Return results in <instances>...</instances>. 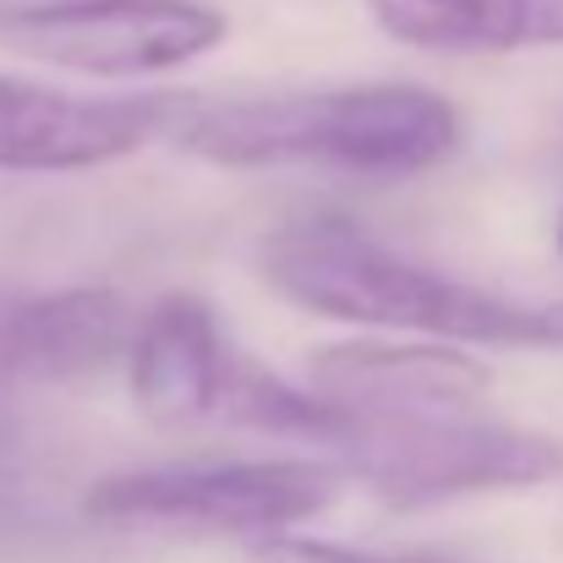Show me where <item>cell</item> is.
Instances as JSON below:
<instances>
[{"instance_id": "cell-1", "label": "cell", "mask_w": 563, "mask_h": 563, "mask_svg": "<svg viewBox=\"0 0 563 563\" xmlns=\"http://www.w3.org/2000/svg\"><path fill=\"white\" fill-rule=\"evenodd\" d=\"M263 279L301 312L367 323L383 334H416L438 345H493V351H553L563 323L553 307H520L443 268H427L383 246L351 219L318 213L279 224L257 252Z\"/></svg>"}, {"instance_id": "cell-2", "label": "cell", "mask_w": 563, "mask_h": 563, "mask_svg": "<svg viewBox=\"0 0 563 563\" xmlns=\"http://www.w3.org/2000/svg\"><path fill=\"white\" fill-rule=\"evenodd\" d=\"M460 143V110L416 82H362L318 93H274L235 104H197L176 148L224 170L323 165L345 176L405 181L443 165Z\"/></svg>"}, {"instance_id": "cell-6", "label": "cell", "mask_w": 563, "mask_h": 563, "mask_svg": "<svg viewBox=\"0 0 563 563\" xmlns=\"http://www.w3.org/2000/svg\"><path fill=\"white\" fill-rule=\"evenodd\" d=\"M197 104L176 93L93 99L22 77H0V170L66 176L132 159L154 137H176Z\"/></svg>"}, {"instance_id": "cell-13", "label": "cell", "mask_w": 563, "mask_h": 563, "mask_svg": "<svg viewBox=\"0 0 563 563\" xmlns=\"http://www.w3.org/2000/svg\"><path fill=\"white\" fill-rule=\"evenodd\" d=\"M559 246H563V219H559Z\"/></svg>"}, {"instance_id": "cell-5", "label": "cell", "mask_w": 563, "mask_h": 563, "mask_svg": "<svg viewBox=\"0 0 563 563\" xmlns=\"http://www.w3.org/2000/svg\"><path fill=\"white\" fill-rule=\"evenodd\" d=\"M230 33L208 0H33L0 5V49L104 82L170 77Z\"/></svg>"}, {"instance_id": "cell-11", "label": "cell", "mask_w": 563, "mask_h": 563, "mask_svg": "<svg viewBox=\"0 0 563 563\" xmlns=\"http://www.w3.org/2000/svg\"><path fill=\"white\" fill-rule=\"evenodd\" d=\"M263 563H438V559H399V553H367V548H340L318 537H274L257 542Z\"/></svg>"}, {"instance_id": "cell-10", "label": "cell", "mask_w": 563, "mask_h": 563, "mask_svg": "<svg viewBox=\"0 0 563 563\" xmlns=\"http://www.w3.org/2000/svg\"><path fill=\"white\" fill-rule=\"evenodd\" d=\"M373 22L432 55H520L559 49L563 0H367Z\"/></svg>"}, {"instance_id": "cell-3", "label": "cell", "mask_w": 563, "mask_h": 563, "mask_svg": "<svg viewBox=\"0 0 563 563\" xmlns=\"http://www.w3.org/2000/svg\"><path fill=\"white\" fill-rule=\"evenodd\" d=\"M334 454L345 476L367 482L394 509L520 493L563 476V449L548 432L487 416L482 405L345 410V438L334 443Z\"/></svg>"}, {"instance_id": "cell-9", "label": "cell", "mask_w": 563, "mask_h": 563, "mask_svg": "<svg viewBox=\"0 0 563 563\" xmlns=\"http://www.w3.org/2000/svg\"><path fill=\"white\" fill-rule=\"evenodd\" d=\"M137 312L104 285L33 296L0 318V367L22 377H82L126 356Z\"/></svg>"}, {"instance_id": "cell-7", "label": "cell", "mask_w": 563, "mask_h": 563, "mask_svg": "<svg viewBox=\"0 0 563 563\" xmlns=\"http://www.w3.org/2000/svg\"><path fill=\"white\" fill-rule=\"evenodd\" d=\"M230 345L202 296H159L148 312H137L132 345H126V383L143 416L154 421H202L224 410L230 388Z\"/></svg>"}, {"instance_id": "cell-8", "label": "cell", "mask_w": 563, "mask_h": 563, "mask_svg": "<svg viewBox=\"0 0 563 563\" xmlns=\"http://www.w3.org/2000/svg\"><path fill=\"white\" fill-rule=\"evenodd\" d=\"M312 388L340 410H432V405H482L493 373L476 356H465V345L356 340L312 362Z\"/></svg>"}, {"instance_id": "cell-12", "label": "cell", "mask_w": 563, "mask_h": 563, "mask_svg": "<svg viewBox=\"0 0 563 563\" xmlns=\"http://www.w3.org/2000/svg\"><path fill=\"white\" fill-rule=\"evenodd\" d=\"M553 312H559V323H563V301H559V307H553Z\"/></svg>"}, {"instance_id": "cell-4", "label": "cell", "mask_w": 563, "mask_h": 563, "mask_svg": "<svg viewBox=\"0 0 563 563\" xmlns=\"http://www.w3.org/2000/svg\"><path fill=\"white\" fill-rule=\"evenodd\" d=\"M345 487V471L329 460H191L143 465L93 482L82 509L104 526H154V531H208L274 542L318 520Z\"/></svg>"}]
</instances>
